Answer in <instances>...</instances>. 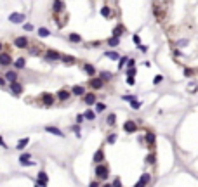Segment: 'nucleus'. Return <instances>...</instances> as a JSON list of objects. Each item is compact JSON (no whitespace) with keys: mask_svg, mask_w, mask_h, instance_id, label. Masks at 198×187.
<instances>
[{"mask_svg":"<svg viewBox=\"0 0 198 187\" xmlns=\"http://www.w3.org/2000/svg\"><path fill=\"white\" fill-rule=\"evenodd\" d=\"M136 130H137V125H136V121L127 120L125 123H123V132H125V134H136Z\"/></svg>","mask_w":198,"mask_h":187,"instance_id":"1","label":"nucleus"},{"mask_svg":"<svg viewBox=\"0 0 198 187\" xmlns=\"http://www.w3.org/2000/svg\"><path fill=\"white\" fill-rule=\"evenodd\" d=\"M108 173H110L108 166H104V165H97L96 166V175L99 177V179H106V177H108Z\"/></svg>","mask_w":198,"mask_h":187,"instance_id":"2","label":"nucleus"},{"mask_svg":"<svg viewBox=\"0 0 198 187\" xmlns=\"http://www.w3.org/2000/svg\"><path fill=\"white\" fill-rule=\"evenodd\" d=\"M150 179H151L150 173H142L141 179H139L137 182H136V185H134V187H146V185H148V182H150Z\"/></svg>","mask_w":198,"mask_h":187,"instance_id":"3","label":"nucleus"},{"mask_svg":"<svg viewBox=\"0 0 198 187\" xmlns=\"http://www.w3.org/2000/svg\"><path fill=\"white\" fill-rule=\"evenodd\" d=\"M14 45L18 47V49H26L28 47V38L26 37H18L14 40Z\"/></svg>","mask_w":198,"mask_h":187,"instance_id":"4","label":"nucleus"},{"mask_svg":"<svg viewBox=\"0 0 198 187\" xmlns=\"http://www.w3.org/2000/svg\"><path fill=\"white\" fill-rule=\"evenodd\" d=\"M9 64H12V57H11V54L2 52V54H0V66H9Z\"/></svg>","mask_w":198,"mask_h":187,"instance_id":"5","label":"nucleus"},{"mask_svg":"<svg viewBox=\"0 0 198 187\" xmlns=\"http://www.w3.org/2000/svg\"><path fill=\"white\" fill-rule=\"evenodd\" d=\"M47 182H49L47 173H45V172H38V180H37L38 185H40V187H47Z\"/></svg>","mask_w":198,"mask_h":187,"instance_id":"6","label":"nucleus"},{"mask_svg":"<svg viewBox=\"0 0 198 187\" xmlns=\"http://www.w3.org/2000/svg\"><path fill=\"white\" fill-rule=\"evenodd\" d=\"M45 132H49V134H52V135H57V137H64L63 130H59L57 127H51V125H47V127H45Z\"/></svg>","mask_w":198,"mask_h":187,"instance_id":"7","label":"nucleus"},{"mask_svg":"<svg viewBox=\"0 0 198 187\" xmlns=\"http://www.w3.org/2000/svg\"><path fill=\"white\" fill-rule=\"evenodd\" d=\"M54 101H56V99H54L52 94H44V95H42V102H44L45 106H54Z\"/></svg>","mask_w":198,"mask_h":187,"instance_id":"8","label":"nucleus"},{"mask_svg":"<svg viewBox=\"0 0 198 187\" xmlns=\"http://www.w3.org/2000/svg\"><path fill=\"white\" fill-rule=\"evenodd\" d=\"M9 21L11 23H23L24 21V14H19V12H12L9 16Z\"/></svg>","mask_w":198,"mask_h":187,"instance_id":"9","label":"nucleus"},{"mask_svg":"<svg viewBox=\"0 0 198 187\" xmlns=\"http://www.w3.org/2000/svg\"><path fill=\"white\" fill-rule=\"evenodd\" d=\"M83 102H85L87 106H94V104H97V102H96V94H94V92L87 94L85 97H83Z\"/></svg>","mask_w":198,"mask_h":187,"instance_id":"10","label":"nucleus"},{"mask_svg":"<svg viewBox=\"0 0 198 187\" xmlns=\"http://www.w3.org/2000/svg\"><path fill=\"white\" fill-rule=\"evenodd\" d=\"M70 95H71V92H68V90H59V92H57V99H59V101H68Z\"/></svg>","mask_w":198,"mask_h":187,"instance_id":"11","label":"nucleus"},{"mask_svg":"<svg viewBox=\"0 0 198 187\" xmlns=\"http://www.w3.org/2000/svg\"><path fill=\"white\" fill-rule=\"evenodd\" d=\"M90 87H92L94 90L101 88V87H103V80L101 78H92V80H90Z\"/></svg>","mask_w":198,"mask_h":187,"instance_id":"12","label":"nucleus"},{"mask_svg":"<svg viewBox=\"0 0 198 187\" xmlns=\"http://www.w3.org/2000/svg\"><path fill=\"white\" fill-rule=\"evenodd\" d=\"M123 33H125V28H123L122 24H118V26H115V30H113V37L120 38V37H122Z\"/></svg>","mask_w":198,"mask_h":187,"instance_id":"13","label":"nucleus"},{"mask_svg":"<svg viewBox=\"0 0 198 187\" xmlns=\"http://www.w3.org/2000/svg\"><path fill=\"white\" fill-rule=\"evenodd\" d=\"M83 69H85V73L89 76H92L94 78V75H96V68L92 66V64H83Z\"/></svg>","mask_w":198,"mask_h":187,"instance_id":"14","label":"nucleus"},{"mask_svg":"<svg viewBox=\"0 0 198 187\" xmlns=\"http://www.w3.org/2000/svg\"><path fill=\"white\" fill-rule=\"evenodd\" d=\"M11 92H14V94H21V92H23V85H21V83H18V82L11 83Z\"/></svg>","mask_w":198,"mask_h":187,"instance_id":"15","label":"nucleus"},{"mask_svg":"<svg viewBox=\"0 0 198 187\" xmlns=\"http://www.w3.org/2000/svg\"><path fill=\"white\" fill-rule=\"evenodd\" d=\"M7 82H11V83H14L16 82V78H18V75H16V71H7L5 73V76H4Z\"/></svg>","mask_w":198,"mask_h":187,"instance_id":"16","label":"nucleus"},{"mask_svg":"<svg viewBox=\"0 0 198 187\" xmlns=\"http://www.w3.org/2000/svg\"><path fill=\"white\" fill-rule=\"evenodd\" d=\"M47 59L56 61V59H61V56H59V52H57V50H47Z\"/></svg>","mask_w":198,"mask_h":187,"instance_id":"17","label":"nucleus"},{"mask_svg":"<svg viewBox=\"0 0 198 187\" xmlns=\"http://www.w3.org/2000/svg\"><path fill=\"white\" fill-rule=\"evenodd\" d=\"M83 92H85V88H83L82 85H75L71 88V94H73V95H82Z\"/></svg>","mask_w":198,"mask_h":187,"instance_id":"18","label":"nucleus"},{"mask_svg":"<svg viewBox=\"0 0 198 187\" xmlns=\"http://www.w3.org/2000/svg\"><path fill=\"white\" fill-rule=\"evenodd\" d=\"M68 38H70L71 43H80V42H82V37H80L78 33H70V37Z\"/></svg>","mask_w":198,"mask_h":187,"instance_id":"19","label":"nucleus"},{"mask_svg":"<svg viewBox=\"0 0 198 187\" xmlns=\"http://www.w3.org/2000/svg\"><path fill=\"white\" fill-rule=\"evenodd\" d=\"M155 134H151V132H148V134H146V142H148V146H151L153 147L155 146Z\"/></svg>","mask_w":198,"mask_h":187,"instance_id":"20","label":"nucleus"},{"mask_svg":"<svg viewBox=\"0 0 198 187\" xmlns=\"http://www.w3.org/2000/svg\"><path fill=\"white\" fill-rule=\"evenodd\" d=\"M52 9H54V12H61L64 9V4L59 2V0H56V2H52Z\"/></svg>","mask_w":198,"mask_h":187,"instance_id":"21","label":"nucleus"},{"mask_svg":"<svg viewBox=\"0 0 198 187\" xmlns=\"http://www.w3.org/2000/svg\"><path fill=\"white\" fill-rule=\"evenodd\" d=\"M61 61H63L64 64H75L77 59L73 56H61Z\"/></svg>","mask_w":198,"mask_h":187,"instance_id":"22","label":"nucleus"},{"mask_svg":"<svg viewBox=\"0 0 198 187\" xmlns=\"http://www.w3.org/2000/svg\"><path fill=\"white\" fill-rule=\"evenodd\" d=\"M94 161H96V163H101V161H104V153H103V149H99L96 154H94Z\"/></svg>","mask_w":198,"mask_h":187,"instance_id":"23","label":"nucleus"},{"mask_svg":"<svg viewBox=\"0 0 198 187\" xmlns=\"http://www.w3.org/2000/svg\"><path fill=\"white\" fill-rule=\"evenodd\" d=\"M30 158H31V154H30V153L21 154V156H19V163H21V165H24V163H28V161H30Z\"/></svg>","mask_w":198,"mask_h":187,"instance_id":"24","label":"nucleus"},{"mask_svg":"<svg viewBox=\"0 0 198 187\" xmlns=\"http://www.w3.org/2000/svg\"><path fill=\"white\" fill-rule=\"evenodd\" d=\"M28 142H30V139H28V137L21 139V140H19V142H18V149H24V147L28 146Z\"/></svg>","mask_w":198,"mask_h":187,"instance_id":"25","label":"nucleus"},{"mask_svg":"<svg viewBox=\"0 0 198 187\" xmlns=\"http://www.w3.org/2000/svg\"><path fill=\"white\" fill-rule=\"evenodd\" d=\"M24 64H26V59H24V57H19V59L14 63V66L18 68V69H21V68H24Z\"/></svg>","mask_w":198,"mask_h":187,"instance_id":"26","label":"nucleus"},{"mask_svg":"<svg viewBox=\"0 0 198 187\" xmlns=\"http://www.w3.org/2000/svg\"><path fill=\"white\" fill-rule=\"evenodd\" d=\"M83 116H85V120H94V118H96V113H94L92 109H87V111L83 113Z\"/></svg>","mask_w":198,"mask_h":187,"instance_id":"27","label":"nucleus"},{"mask_svg":"<svg viewBox=\"0 0 198 187\" xmlns=\"http://www.w3.org/2000/svg\"><path fill=\"white\" fill-rule=\"evenodd\" d=\"M118 43H120V38H116V37L108 38V45H110V47H116Z\"/></svg>","mask_w":198,"mask_h":187,"instance_id":"28","label":"nucleus"},{"mask_svg":"<svg viewBox=\"0 0 198 187\" xmlns=\"http://www.w3.org/2000/svg\"><path fill=\"white\" fill-rule=\"evenodd\" d=\"M113 78V75L110 71H101V80L104 82V80H111Z\"/></svg>","mask_w":198,"mask_h":187,"instance_id":"29","label":"nucleus"},{"mask_svg":"<svg viewBox=\"0 0 198 187\" xmlns=\"http://www.w3.org/2000/svg\"><path fill=\"white\" fill-rule=\"evenodd\" d=\"M101 16H103V18H110V16H111V11H110V7H103V9H101Z\"/></svg>","mask_w":198,"mask_h":187,"instance_id":"30","label":"nucleus"},{"mask_svg":"<svg viewBox=\"0 0 198 187\" xmlns=\"http://www.w3.org/2000/svg\"><path fill=\"white\" fill-rule=\"evenodd\" d=\"M38 35H40V37H49L51 31H49L47 28H38Z\"/></svg>","mask_w":198,"mask_h":187,"instance_id":"31","label":"nucleus"},{"mask_svg":"<svg viewBox=\"0 0 198 187\" xmlns=\"http://www.w3.org/2000/svg\"><path fill=\"white\" fill-rule=\"evenodd\" d=\"M104 109H106V104H104V102H97V104H96V111L97 113H103Z\"/></svg>","mask_w":198,"mask_h":187,"instance_id":"32","label":"nucleus"},{"mask_svg":"<svg viewBox=\"0 0 198 187\" xmlns=\"http://www.w3.org/2000/svg\"><path fill=\"white\" fill-rule=\"evenodd\" d=\"M115 120H116V114L115 113H111V114H108V125H115Z\"/></svg>","mask_w":198,"mask_h":187,"instance_id":"33","label":"nucleus"},{"mask_svg":"<svg viewBox=\"0 0 198 187\" xmlns=\"http://www.w3.org/2000/svg\"><path fill=\"white\" fill-rule=\"evenodd\" d=\"M106 57H110V59L116 61V59H118V54H116V52H106Z\"/></svg>","mask_w":198,"mask_h":187,"instance_id":"34","label":"nucleus"},{"mask_svg":"<svg viewBox=\"0 0 198 187\" xmlns=\"http://www.w3.org/2000/svg\"><path fill=\"white\" fill-rule=\"evenodd\" d=\"M136 73H137V69H136V68H131V69H127V76H131V78H134Z\"/></svg>","mask_w":198,"mask_h":187,"instance_id":"35","label":"nucleus"},{"mask_svg":"<svg viewBox=\"0 0 198 187\" xmlns=\"http://www.w3.org/2000/svg\"><path fill=\"white\" fill-rule=\"evenodd\" d=\"M146 163L153 165V163H155V154H148V158H146Z\"/></svg>","mask_w":198,"mask_h":187,"instance_id":"36","label":"nucleus"},{"mask_svg":"<svg viewBox=\"0 0 198 187\" xmlns=\"http://www.w3.org/2000/svg\"><path fill=\"white\" fill-rule=\"evenodd\" d=\"M131 108L132 109H139V108H141V102H139V101H132L131 102Z\"/></svg>","mask_w":198,"mask_h":187,"instance_id":"37","label":"nucleus"},{"mask_svg":"<svg viewBox=\"0 0 198 187\" xmlns=\"http://www.w3.org/2000/svg\"><path fill=\"white\" fill-rule=\"evenodd\" d=\"M162 80H163V76H162V75H157L153 78V83H155V85H158V83H162Z\"/></svg>","mask_w":198,"mask_h":187,"instance_id":"38","label":"nucleus"},{"mask_svg":"<svg viewBox=\"0 0 198 187\" xmlns=\"http://www.w3.org/2000/svg\"><path fill=\"white\" fill-rule=\"evenodd\" d=\"M125 63H129V59H127V57H122V59H120V63H118V68H120V69L125 66Z\"/></svg>","mask_w":198,"mask_h":187,"instance_id":"39","label":"nucleus"},{"mask_svg":"<svg viewBox=\"0 0 198 187\" xmlns=\"http://www.w3.org/2000/svg\"><path fill=\"white\" fill-rule=\"evenodd\" d=\"M132 42L139 47V45H141V38H139V35H134V37H132Z\"/></svg>","mask_w":198,"mask_h":187,"instance_id":"40","label":"nucleus"},{"mask_svg":"<svg viewBox=\"0 0 198 187\" xmlns=\"http://www.w3.org/2000/svg\"><path fill=\"white\" fill-rule=\"evenodd\" d=\"M115 140H116V134H111V135L108 137V142H110V144H115Z\"/></svg>","mask_w":198,"mask_h":187,"instance_id":"41","label":"nucleus"},{"mask_svg":"<svg viewBox=\"0 0 198 187\" xmlns=\"http://www.w3.org/2000/svg\"><path fill=\"white\" fill-rule=\"evenodd\" d=\"M111 185H113V187H122V180H120V179H115Z\"/></svg>","mask_w":198,"mask_h":187,"instance_id":"42","label":"nucleus"},{"mask_svg":"<svg viewBox=\"0 0 198 187\" xmlns=\"http://www.w3.org/2000/svg\"><path fill=\"white\" fill-rule=\"evenodd\" d=\"M127 66H129V69H131V68H136V61H134V59H129Z\"/></svg>","mask_w":198,"mask_h":187,"instance_id":"43","label":"nucleus"},{"mask_svg":"<svg viewBox=\"0 0 198 187\" xmlns=\"http://www.w3.org/2000/svg\"><path fill=\"white\" fill-rule=\"evenodd\" d=\"M134 83H136V80H134V78H131V76H127V85H131V87H132Z\"/></svg>","mask_w":198,"mask_h":187,"instance_id":"44","label":"nucleus"},{"mask_svg":"<svg viewBox=\"0 0 198 187\" xmlns=\"http://www.w3.org/2000/svg\"><path fill=\"white\" fill-rule=\"evenodd\" d=\"M83 120H85V116H83V114H78V116H77V123H82Z\"/></svg>","mask_w":198,"mask_h":187,"instance_id":"45","label":"nucleus"},{"mask_svg":"<svg viewBox=\"0 0 198 187\" xmlns=\"http://www.w3.org/2000/svg\"><path fill=\"white\" fill-rule=\"evenodd\" d=\"M24 30H26V31H31V30H33V24H30V23H26V24H24Z\"/></svg>","mask_w":198,"mask_h":187,"instance_id":"46","label":"nucleus"},{"mask_svg":"<svg viewBox=\"0 0 198 187\" xmlns=\"http://www.w3.org/2000/svg\"><path fill=\"white\" fill-rule=\"evenodd\" d=\"M184 75H186V76H191V75H193V69H190V68H186V69H184Z\"/></svg>","mask_w":198,"mask_h":187,"instance_id":"47","label":"nucleus"},{"mask_svg":"<svg viewBox=\"0 0 198 187\" xmlns=\"http://www.w3.org/2000/svg\"><path fill=\"white\" fill-rule=\"evenodd\" d=\"M73 132H75V134H77V137H80V134H82V132H80V128H78V127H73Z\"/></svg>","mask_w":198,"mask_h":187,"instance_id":"48","label":"nucleus"},{"mask_svg":"<svg viewBox=\"0 0 198 187\" xmlns=\"http://www.w3.org/2000/svg\"><path fill=\"white\" fill-rule=\"evenodd\" d=\"M139 50H141V52H146V50H148V47H146V45H139Z\"/></svg>","mask_w":198,"mask_h":187,"instance_id":"49","label":"nucleus"},{"mask_svg":"<svg viewBox=\"0 0 198 187\" xmlns=\"http://www.w3.org/2000/svg\"><path fill=\"white\" fill-rule=\"evenodd\" d=\"M35 165V161H28V163H24L23 166H33Z\"/></svg>","mask_w":198,"mask_h":187,"instance_id":"50","label":"nucleus"},{"mask_svg":"<svg viewBox=\"0 0 198 187\" xmlns=\"http://www.w3.org/2000/svg\"><path fill=\"white\" fill-rule=\"evenodd\" d=\"M177 43H179V45H186V43H188V40H179Z\"/></svg>","mask_w":198,"mask_h":187,"instance_id":"51","label":"nucleus"},{"mask_svg":"<svg viewBox=\"0 0 198 187\" xmlns=\"http://www.w3.org/2000/svg\"><path fill=\"white\" fill-rule=\"evenodd\" d=\"M89 187H99V184H97V182H90Z\"/></svg>","mask_w":198,"mask_h":187,"instance_id":"52","label":"nucleus"},{"mask_svg":"<svg viewBox=\"0 0 198 187\" xmlns=\"http://www.w3.org/2000/svg\"><path fill=\"white\" fill-rule=\"evenodd\" d=\"M0 147H7V146H5V142L2 140V137H0Z\"/></svg>","mask_w":198,"mask_h":187,"instance_id":"53","label":"nucleus"},{"mask_svg":"<svg viewBox=\"0 0 198 187\" xmlns=\"http://www.w3.org/2000/svg\"><path fill=\"white\" fill-rule=\"evenodd\" d=\"M4 83H5V80H4V78H2V76H0V87L4 85Z\"/></svg>","mask_w":198,"mask_h":187,"instance_id":"54","label":"nucleus"},{"mask_svg":"<svg viewBox=\"0 0 198 187\" xmlns=\"http://www.w3.org/2000/svg\"><path fill=\"white\" fill-rule=\"evenodd\" d=\"M103 187H113V185H111V184H104Z\"/></svg>","mask_w":198,"mask_h":187,"instance_id":"55","label":"nucleus"},{"mask_svg":"<svg viewBox=\"0 0 198 187\" xmlns=\"http://www.w3.org/2000/svg\"><path fill=\"white\" fill-rule=\"evenodd\" d=\"M0 50H2V43H0ZM0 54H2V52H0Z\"/></svg>","mask_w":198,"mask_h":187,"instance_id":"56","label":"nucleus"},{"mask_svg":"<svg viewBox=\"0 0 198 187\" xmlns=\"http://www.w3.org/2000/svg\"><path fill=\"white\" fill-rule=\"evenodd\" d=\"M35 187H40V185H38V184H35Z\"/></svg>","mask_w":198,"mask_h":187,"instance_id":"57","label":"nucleus"}]
</instances>
